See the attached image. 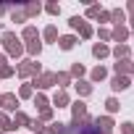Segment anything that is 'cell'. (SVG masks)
<instances>
[{
	"mask_svg": "<svg viewBox=\"0 0 134 134\" xmlns=\"http://www.w3.org/2000/svg\"><path fill=\"white\" fill-rule=\"evenodd\" d=\"M0 42H3V50H5L8 58H21L24 55V42H21V37H16V32H3Z\"/></svg>",
	"mask_w": 134,
	"mask_h": 134,
	"instance_id": "cell-1",
	"label": "cell"
},
{
	"mask_svg": "<svg viewBox=\"0 0 134 134\" xmlns=\"http://www.w3.org/2000/svg\"><path fill=\"white\" fill-rule=\"evenodd\" d=\"M16 74H19L21 79H34V76L42 74V66H40L34 58H21V60L16 63Z\"/></svg>",
	"mask_w": 134,
	"mask_h": 134,
	"instance_id": "cell-2",
	"label": "cell"
},
{
	"mask_svg": "<svg viewBox=\"0 0 134 134\" xmlns=\"http://www.w3.org/2000/svg\"><path fill=\"white\" fill-rule=\"evenodd\" d=\"M69 134H103V131L95 126V118H92V116H87V118H84V121H79V124L69 121Z\"/></svg>",
	"mask_w": 134,
	"mask_h": 134,
	"instance_id": "cell-3",
	"label": "cell"
},
{
	"mask_svg": "<svg viewBox=\"0 0 134 134\" xmlns=\"http://www.w3.org/2000/svg\"><path fill=\"white\" fill-rule=\"evenodd\" d=\"M29 84H32L37 92H45V90L55 87V71H42V74H40V76H34Z\"/></svg>",
	"mask_w": 134,
	"mask_h": 134,
	"instance_id": "cell-4",
	"label": "cell"
},
{
	"mask_svg": "<svg viewBox=\"0 0 134 134\" xmlns=\"http://www.w3.org/2000/svg\"><path fill=\"white\" fill-rule=\"evenodd\" d=\"M69 108H71V121H74V124H79V121H84V118L90 116V113H87V103L79 100V97H76Z\"/></svg>",
	"mask_w": 134,
	"mask_h": 134,
	"instance_id": "cell-5",
	"label": "cell"
},
{
	"mask_svg": "<svg viewBox=\"0 0 134 134\" xmlns=\"http://www.w3.org/2000/svg\"><path fill=\"white\" fill-rule=\"evenodd\" d=\"M131 37V32H129V26L126 24H116L113 29H110V40L116 42V45H126V40Z\"/></svg>",
	"mask_w": 134,
	"mask_h": 134,
	"instance_id": "cell-6",
	"label": "cell"
},
{
	"mask_svg": "<svg viewBox=\"0 0 134 134\" xmlns=\"http://www.w3.org/2000/svg\"><path fill=\"white\" fill-rule=\"evenodd\" d=\"M0 110H3V113H16V110H19V95L5 92L3 100H0Z\"/></svg>",
	"mask_w": 134,
	"mask_h": 134,
	"instance_id": "cell-7",
	"label": "cell"
},
{
	"mask_svg": "<svg viewBox=\"0 0 134 134\" xmlns=\"http://www.w3.org/2000/svg\"><path fill=\"white\" fill-rule=\"evenodd\" d=\"M113 71H116V76H131V74H134V60H131V58L116 60V63H113Z\"/></svg>",
	"mask_w": 134,
	"mask_h": 134,
	"instance_id": "cell-8",
	"label": "cell"
},
{
	"mask_svg": "<svg viewBox=\"0 0 134 134\" xmlns=\"http://www.w3.org/2000/svg\"><path fill=\"white\" fill-rule=\"evenodd\" d=\"M71 105V97H69V92L66 90H58L53 97H50V108L55 110V108H69Z\"/></svg>",
	"mask_w": 134,
	"mask_h": 134,
	"instance_id": "cell-9",
	"label": "cell"
},
{
	"mask_svg": "<svg viewBox=\"0 0 134 134\" xmlns=\"http://www.w3.org/2000/svg\"><path fill=\"white\" fill-rule=\"evenodd\" d=\"M95 126H97L103 134H113L116 121H113V116H97V118H95Z\"/></svg>",
	"mask_w": 134,
	"mask_h": 134,
	"instance_id": "cell-10",
	"label": "cell"
},
{
	"mask_svg": "<svg viewBox=\"0 0 134 134\" xmlns=\"http://www.w3.org/2000/svg\"><path fill=\"white\" fill-rule=\"evenodd\" d=\"M29 121H32V118H29L24 110H16L13 118H11V126H13V131H16V129H29Z\"/></svg>",
	"mask_w": 134,
	"mask_h": 134,
	"instance_id": "cell-11",
	"label": "cell"
},
{
	"mask_svg": "<svg viewBox=\"0 0 134 134\" xmlns=\"http://www.w3.org/2000/svg\"><path fill=\"white\" fill-rule=\"evenodd\" d=\"M129 87H131V76H113L110 79V90L113 92H124Z\"/></svg>",
	"mask_w": 134,
	"mask_h": 134,
	"instance_id": "cell-12",
	"label": "cell"
},
{
	"mask_svg": "<svg viewBox=\"0 0 134 134\" xmlns=\"http://www.w3.org/2000/svg\"><path fill=\"white\" fill-rule=\"evenodd\" d=\"M74 90H76L79 100H84V97L92 95V84H90V79H79V82H74Z\"/></svg>",
	"mask_w": 134,
	"mask_h": 134,
	"instance_id": "cell-13",
	"label": "cell"
},
{
	"mask_svg": "<svg viewBox=\"0 0 134 134\" xmlns=\"http://www.w3.org/2000/svg\"><path fill=\"white\" fill-rule=\"evenodd\" d=\"M58 37H60V34H58V26H55V24H47V26L42 29V40H45V42L55 45V42H58ZM45 42H42V45H45Z\"/></svg>",
	"mask_w": 134,
	"mask_h": 134,
	"instance_id": "cell-14",
	"label": "cell"
},
{
	"mask_svg": "<svg viewBox=\"0 0 134 134\" xmlns=\"http://www.w3.org/2000/svg\"><path fill=\"white\" fill-rule=\"evenodd\" d=\"M24 53H26L29 58H34V60H37V58H40V53H42V42H40V37H37V40H32V42H26V45H24Z\"/></svg>",
	"mask_w": 134,
	"mask_h": 134,
	"instance_id": "cell-15",
	"label": "cell"
},
{
	"mask_svg": "<svg viewBox=\"0 0 134 134\" xmlns=\"http://www.w3.org/2000/svg\"><path fill=\"white\" fill-rule=\"evenodd\" d=\"M76 42H79V40H76V34H63V37H58V42H55V45H58L60 50H74V47H76Z\"/></svg>",
	"mask_w": 134,
	"mask_h": 134,
	"instance_id": "cell-16",
	"label": "cell"
},
{
	"mask_svg": "<svg viewBox=\"0 0 134 134\" xmlns=\"http://www.w3.org/2000/svg\"><path fill=\"white\" fill-rule=\"evenodd\" d=\"M108 79V69H105V66H95V69L90 71V84H95V82H105Z\"/></svg>",
	"mask_w": 134,
	"mask_h": 134,
	"instance_id": "cell-17",
	"label": "cell"
},
{
	"mask_svg": "<svg viewBox=\"0 0 134 134\" xmlns=\"http://www.w3.org/2000/svg\"><path fill=\"white\" fill-rule=\"evenodd\" d=\"M11 21H16V24H26L29 21L26 13H24V5H11Z\"/></svg>",
	"mask_w": 134,
	"mask_h": 134,
	"instance_id": "cell-18",
	"label": "cell"
},
{
	"mask_svg": "<svg viewBox=\"0 0 134 134\" xmlns=\"http://www.w3.org/2000/svg\"><path fill=\"white\" fill-rule=\"evenodd\" d=\"M110 55H113L116 60H124V58H131V47H129V45H116V47L110 50Z\"/></svg>",
	"mask_w": 134,
	"mask_h": 134,
	"instance_id": "cell-19",
	"label": "cell"
},
{
	"mask_svg": "<svg viewBox=\"0 0 134 134\" xmlns=\"http://www.w3.org/2000/svg\"><path fill=\"white\" fill-rule=\"evenodd\" d=\"M74 79H71V74L69 71H55V84H58V90H66Z\"/></svg>",
	"mask_w": 134,
	"mask_h": 134,
	"instance_id": "cell-20",
	"label": "cell"
},
{
	"mask_svg": "<svg viewBox=\"0 0 134 134\" xmlns=\"http://www.w3.org/2000/svg\"><path fill=\"white\" fill-rule=\"evenodd\" d=\"M92 55H95L97 60H103V58H108V55H110V47H108V45H103V42H95V45H92Z\"/></svg>",
	"mask_w": 134,
	"mask_h": 134,
	"instance_id": "cell-21",
	"label": "cell"
},
{
	"mask_svg": "<svg viewBox=\"0 0 134 134\" xmlns=\"http://www.w3.org/2000/svg\"><path fill=\"white\" fill-rule=\"evenodd\" d=\"M24 13H26V19L32 21L34 16H40V13H42V3H26V5H24Z\"/></svg>",
	"mask_w": 134,
	"mask_h": 134,
	"instance_id": "cell-22",
	"label": "cell"
},
{
	"mask_svg": "<svg viewBox=\"0 0 134 134\" xmlns=\"http://www.w3.org/2000/svg\"><path fill=\"white\" fill-rule=\"evenodd\" d=\"M32 100H34V105H37V110H45V108H50V97H47L45 92H37V95H34Z\"/></svg>",
	"mask_w": 134,
	"mask_h": 134,
	"instance_id": "cell-23",
	"label": "cell"
},
{
	"mask_svg": "<svg viewBox=\"0 0 134 134\" xmlns=\"http://www.w3.org/2000/svg\"><path fill=\"white\" fill-rule=\"evenodd\" d=\"M69 74H71V79H76V82H79V79H84L87 69H84V66H82L79 60H76V63H71V71H69Z\"/></svg>",
	"mask_w": 134,
	"mask_h": 134,
	"instance_id": "cell-24",
	"label": "cell"
},
{
	"mask_svg": "<svg viewBox=\"0 0 134 134\" xmlns=\"http://www.w3.org/2000/svg\"><path fill=\"white\" fill-rule=\"evenodd\" d=\"M110 19H113V26H116V24H126V21H129L124 8H113V11H110Z\"/></svg>",
	"mask_w": 134,
	"mask_h": 134,
	"instance_id": "cell-25",
	"label": "cell"
},
{
	"mask_svg": "<svg viewBox=\"0 0 134 134\" xmlns=\"http://www.w3.org/2000/svg\"><path fill=\"white\" fill-rule=\"evenodd\" d=\"M40 37V32H37V26H32V24H26L24 26V32H21V40H26V42H32V40H37Z\"/></svg>",
	"mask_w": 134,
	"mask_h": 134,
	"instance_id": "cell-26",
	"label": "cell"
},
{
	"mask_svg": "<svg viewBox=\"0 0 134 134\" xmlns=\"http://www.w3.org/2000/svg\"><path fill=\"white\" fill-rule=\"evenodd\" d=\"M32 97H34V87H32L29 82L21 84V87H19V100H32Z\"/></svg>",
	"mask_w": 134,
	"mask_h": 134,
	"instance_id": "cell-27",
	"label": "cell"
},
{
	"mask_svg": "<svg viewBox=\"0 0 134 134\" xmlns=\"http://www.w3.org/2000/svg\"><path fill=\"white\" fill-rule=\"evenodd\" d=\"M121 110V103L116 100V97H108L105 100V116H113V113H118Z\"/></svg>",
	"mask_w": 134,
	"mask_h": 134,
	"instance_id": "cell-28",
	"label": "cell"
},
{
	"mask_svg": "<svg viewBox=\"0 0 134 134\" xmlns=\"http://www.w3.org/2000/svg\"><path fill=\"white\" fill-rule=\"evenodd\" d=\"M5 131H13V126H11V116L0 110V134H5Z\"/></svg>",
	"mask_w": 134,
	"mask_h": 134,
	"instance_id": "cell-29",
	"label": "cell"
},
{
	"mask_svg": "<svg viewBox=\"0 0 134 134\" xmlns=\"http://www.w3.org/2000/svg\"><path fill=\"white\" fill-rule=\"evenodd\" d=\"M69 26H71L74 32H82V29L87 26V21H84L82 16H71V19H69Z\"/></svg>",
	"mask_w": 134,
	"mask_h": 134,
	"instance_id": "cell-30",
	"label": "cell"
},
{
	"mask_svg": "<svg viewBox=\"0 0 134 134\" xmlns=\"http://www.w3.org/2000/svg\"><path fill=\"white\" fill-rule=\"evenodd\" d=\"M37 118H40L42 124H53V121H55V110H53V108H45V110H40Z\"/></svg>",
	"mask_w": 134,
	"mask_h": 134,
	"instance_id": "cell-31",
	"label": "cell"
},
{
	"mask_svg": "<svg viewBox=\"0 0 134 134\" xmlns=\"http://www.w3.org/2000/svg\"><path fill=\"white\" fill-rule=\"evenodd\" d=\"M50 129H53V134H69V124H63V121H53Z\"/></svg>",
	"mask_w": 134,
	"mask_h": 134,
	"instance_id": "cell-32",
	"label": "cell"
},
{
	"mask_svg": "<svg viewBox=\"0 0 134 134\" xmlns=\"http://www.w3.org/2000/svg\"><path fill=\"white\" fill-rule=\"evenodd\" d=\"M42 129H45V124H42L40 118H32V121H29V131H32V134H42Z\"/></svg>",
	"mask_w": 134,
	"mask_h": 134,
	"instance_id": "cell-33",
	"label": "cell"
},
{
	"mask_svg": "<svg viewBox=\"0 0 134 134\" xmlns=\"http://www.w3.org/2000/svg\"><path fill=\"white\" fill-rule=\"evenodd\" d=\"M11 76H16V66H3V69H0V79H11Z\"/></svg>",
	"mask_w": 134,
	"mask_h": 134,
	"instance_id": "cell-34",
	"label": "cell"
},
{
	"mask_svg": "<svg viewBox=\"0 0 134 134\" xmlns=\"http://www.w3.org/2000/svg\"><path fill=\"white\" fill-rule=\"evenodd\" d=\"M100 11H103V8H100V3L87 5V19H97V16H100Z\"/></svg>",
	"mask_w": 134,
	"mask_h": 134,
	"instance_id": "cell-35",
	"label": "cell"
},
{
	"mask_svg": "<svg viewBox=\"0 0 134 134\" xmlns=\"http://www.w3.org/2000/svg\"><path fill=\"white\" fill-rule=\"evenodd\" d=\"M42 11H47L50 16H58V13H60V5H58V3H47V5H42Z\"/></svg>",
	"mask_w": 134,
	"mask_h": 134,
	"instance_id": "cell-36",
	"label": "cell"
},
{
	"mask_svg": "<svg viewBox=\"0 0 134 134\" xmlns=\"http://www.w3.org/2000/svg\"><path fill=\"white\" fill-rule=\"evenodd\" d=\"M97 37H100V42H103V45L113 42V40H110V29H97Z\"/></svg>",
	"mask_w": 134,
	"mask_h": 134,
	"instance_id": "cell-37",
	"label": "cell"
},
{
	"mask_svg": "<svg viewBox=\"0 0 134 134\" xmlns=\"http://www.w3.org/2000/svg\"><path fill=\"white\" fill-rule=\"evenodd\" d=\"M97 21H100V24H113L110 11H105V8H103V11H100V16H97Z\"/></svg>",
	"mask_w": 134,
	"mask_h": 134,
	"instance_id": "cell-38",
	"label": "cell"
},
{
	"mask_svg": "<svg viewBox=\"0 0 134 134\" xmlns=\"http://www.w3.org/2000/svg\"><path fill=\"white\" fill-rule=\"evenodd\" d=\"M79 37H82V40H92V37H95V29H92V26L87 24V26H84V29L79 32Z\"/></svg>",
	"mask_w": 134,
	"mask_h": 134,
	"instance_id": "cell-39",
	"label": "cell"
},
{
	"mask_svg": "<svg viewBox=\"0 0 134 134\" xmlns=\"http://www.w3.org/2000/svg\"><path fill=\"white\" fill-rule=\"evenodd\" d=\"M121 134H134V124L131 121H124L121 124Z\"/></svg>",
	"mask_w": 134,
	"mask_h": 134,
	"instance_id": "cell-40",
	"label": "cell"
},
{
	"mask_svg": "<svg viewBox=\"0 0 134 134\" xmlns=\"http://www.w3.org/2000/svg\"><path fill=\"white\" fill-rule=\"evenodd\" d=\"M126 13L134 19V0H129V3H126Z\"/></svg>",
	"mask_w": 134,
	"mask_h": 134,
	"instance_id": "cell-41",
	"label": "cell"
},
{
	"mask_svg": "<svg viewBox=\"0 0 134 134\" xmlns=\"http://www.w3.org/2000/svg\"><path fill=\"white\" fill-rule=\"evenodd\" d=\"M3 66H8V55H5V53H0V69H3Z\"/></svg>",
	"mask_w": 134,
	"mask_h": 134,
	"instance_id": "cell-42",
	"label": "cell"
},
{
	"mask_svg": "<svg viewBox=\"0 0 134 134\" xmlns=\"http://www.w3.org/2000/svg\"><path fill=\"white\" fill-rule=\"evenodd\" d=\"M126 26H129V32H134V19H129V21H126Z\"/></svg>",
	"mask_w": 134,
	"mask_h": 134,
	"instance_id": "cell-43",
	"label": "cell"
},
{
	"mask_svg": "<svg viewBox=\"0 0 134 134\" xmlns=\"http://www.w3.org/2000/svg\"><path fill=\"white\" fill-rule=\"evenodd\" d=\"M42 134H53V129H50V124H47V126L42 129Z\"/></svg>",
	"mask_w": 134,
	"mask_h": 134,
	"instance_id": "cell-44",
	"label": "cell"
},
{
	"mask_svg": "<svg viewBox=\"0 0 134 134\" xmlns=\"http://www.w3.org/2000/svg\"><path fill=\"white\" fill-rule=\"evenodd\" d=\"M131 82H134V74H131Z\"/></svg>",
	"mask_w": 134,
	"mask_h": 134,
	"instance_id": "cell-45",
	"label": "cell"
},
{
	"mask_svg": "<svg viewBox=\"0 0 134 134\" xmlns=\"http://www.w3.org/2000/svg\"><path fill=\"white\" fill-rule=\"evenodd\" d=\"M0 100H3V95H0Z\"/></svg>",
	"mask_w": 134,
	"mask_h": 134,
	"instance_id": "cell-46",
	"label": "cell"
},
{
	"mask_svg": "<svg viewBox=\"0 0 134 134\" xmlns=\"http://www.w3.org/2000/svg\"><path fill=\"white\" fill-rule=\"evenodd\" d=\"M131 37H134V32H131Z\"/></svg>",
	"mask_w": 134,
	"mask_h": 134,
	"instance_id": "cell-47",
	"label": "cell"
}]
</instances>
